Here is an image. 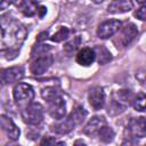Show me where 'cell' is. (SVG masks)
<instances>
[{"label":"cell","instance_id":"1","mask_svg":"<svg viewBox=\"0 0 146 146\" xmlns=\"http://www.w3.org/2000/svg\"><path fill=\"white\" fill-rule=\"evenodd\" d=\"M26 36L27 30L22 23L9 15L1 16V51L7 59L16 57Z\"/></svg>","mask_w":146,"mask_h":146},{"label":"cell","instance_id":"2","mask_svg":"<svg viewBox=\"0 0 146 146\" xmlns=\"http://www.w3.org/2000/svg\"><path fill=\"white\" fill-rule=\"evenodd\" d=\"M54 57L50 54V47L38 40L31 52L30 71L34 75L43 74L52 64Z\"/></svg>","mask_w":146,"mask_h":146},{"label":"cell","instance_id":"3","mask_svg":"<svg viewBox=\"0 0 146 146\" xmlns=\"http://www.w3.org/2000/svg\"><path fill=\"white\" fill-rule=\"evenodd\" d=\"M41 96L47 103V111L55 120H62L66 114V104L60 91L55 87H46L41 90Z\"/></svg>","mask_w":146,"mask_h":146},{"label":"cell","instance_id":"4","mask_svg":"<svg viewBox=\"0 0 146 146\" xmlns=\"http://www.w3.org/2000/svg\"><path fill=\"white\" fill-rule=\"evenodd\" d=\"M138 29L132 23H127L124 26L120 27V30L114 34L113 43L117 49H123L131 43V41L137 36Z\"/></svg>","mask_w":146,"mask_h":146},{"label":"cell","instance_id":"5","mask_svg":"<svg viewBox=\"0 0 146 146\" xmlns=\"http://www.w3.org/2000/svg\"><path fill=\"white\" fill-rule=\"evenodd\" d=\"M23 121L30 125H38L43 120V107L39 103H30L21 110Z\"/></svg>","mask_w":146,"mask_h":146},{"label":"cell","instance_id":"6","mask_svg":"<svg viewBox=\"0 0 146 146\" xmlns=\"http://www.w3.org/2000/svg\"><path fill=\"white\" fill-rule=\"evenodd\" d=\"M13 96L16 105L21 108L32 103L34 98V90L27 83H17L13 89Z\"/></svg>","mask_w":146,"mask_h":146},{"label":"cell","instance_id":"7","mask_svg":"<svg viewBox=\"0 0 146 146\" xmlns=\"http://www.w3.org/2000/svg\"><path fill=\"white\" fill-rule=\"evenodd\" d=\"M125 135L131 139H141L146 137V119L132 117L125 127Z\"/></svg>","mask_w":146,"mask_h":146},{"label":"cell","instance_id":"8","mask_svg":"<svg viewBox=\"0 0 146 146\" xmlns=\"http://www.w3.org/2000/svg\"><path fill=\"white\" fill-rule=\"evenodd\" d=\"M122 23L119 19H108L99 24L97 29V35L100 39H108L113 36L121 27Z\"/></svg>","mask_w":146,"mask_h":146},{"label":"cell","instance_id":"9","mask_svg":"<svg viewBox=\"0 0 146 146\" xmlns=\"http://www.w3.org/2000/svg\"><path fill=\"white\" fill-rule=\"evenodd\" d=\"M24 76V67L23 66H13L1 71V83L2 86L11 84L18 82Z\"/></svg>","mask_w":146,"mask_h":146},{"label":"cell","instance_id":"10","mask_svg":"<svg viewBox=\"0 0 146 146\" xmlns=\"http://www.w3.org/2000/svg\"><path fill=\"white\" fill-rule=\"evenodd\" d=\"M105 92H104V89L102 87H92L90 90H89V94H88V100H89V104L90 106L95 110V111H98V110H102L105 105Z\"/></svg>","mask_w":146,"mask_h":146},{"label":"cell","instance_id":"11","mask_svg":"<svg viewBox=\"0 0 146 146\" xmlns=\"http://www.w3.org/2000/svg\"><path fill=\"white\" fill-rule=\"evenodd\" d=\"M0 125H1L2 131L8 136L9 139H11V140H17L18 139L19 133H21L19 129L17 128V125L14 123V121L9 116L2 114L0 116Z\"/></svg>","mask_w":146,"mask_h":146},{"label":"cell","instance_id":"12","mask_svg":"<svg viewBox=\"0 0 146 146\" xmlns=\"http://www.w3.org/2000/svg\"><path fill=\"white\" fill-rule=\"evenodd\" d=\"M105 124H106V121L104 116H94L89 120V122L83 128V133L90 137L98 136V132Z\"/></svg>","mask_w":146,"mask_h":146},{"label":"cell","instance_id":"13","mask_svg":"<svg viewBox=\"0 0 146 146\" xmlns=\"http://www.w3.org/2000/svg\"><path fill=\"white\" fill-rule=\"evenodd\" d=\"M16 7L25 15V16H34L39 13V5L36 0H13Z\"/></svg>","mask_w":146,"mask_h":146},{"label":"cell","instance_id":"14","mask_svg":"<svg viewBox=\"0 0 146 146\" xmlns=\"http://www.w3.org/2000/svg\"><path fill=\"white\" fill-rule=\"evenodd\" d=\"M75 60L81 66H89V65H91L96 60V52H95L94 48L84 47V48L80 49L78 51V54H76Z\"/></svg>","mask_w":146,"mask_h":146},{"label":"cell","instance_id":"15","mask_svg":"<svg viewBox=\"0 0 146 146\" xmlns=\"http://www.w3.org/2000/svg\"><path fill=\"white\" fill-rule=\"evenodd\" d=\"M75 122L73 121V119L68 115L66 119H62V120H58L57 123L52 124L50 127V130L57 135H65V133H68L70 131H72L75 127Z\"/></svg>","mask_w":146,"mask_h":146},{"label":"cell","instance_id":"16","mask_svg":"<svg viewBox=\"0 0 146 146\" xmlns=\"http://www.w3.org/2000/svg\"><path fill=\"white\" fill-rule=\"evenodd\" d=\"M135 95L130 90H117L113 96V103L116 107H125L132 104Z\"/></svg>","mask_w":146,"mask_h":146},{"label":"cell","instance_id":"17","mask_svg":"<svg viewBox=\"0 0 146 146\" xmlns=\"http://www.w3.org/2000/svg\"><path fill=\"white\" fill-rule=\"evenodd\" d=\"M133 8L131 0H112L107 7V11L111 14H122L130 11Z\"/></svg>","mask_w":146,"mask_h":146},{"label":"cell","instance_id":"18","mask_svg":"<svg viewBox=\"0 0 146 146\" xmlns=\"http://www.w3.org/2000/svg\"><path fill=\"white\" fill-rule=\"evenodd\" d=\"M94 50L96 52V59L100 65H104V64L108 63L112 59L111 52L104 46H97V47L94 48Z\"/></svg>","mask_w":146,"mask_h":146},{"label":"cell","instance_id":"19","mask_svg":"<svg viewBox=\"0 0 146 146\" xmlns=\"http://www.w3.org/2000/svg\"><path fill=\"white\" fill-rule=\"evenodd\" d=\"M70 116L73 119V121H74L75 124L78 125V124H80V123L83 122V120H84L86 116H87V112H86V110H84L83 107L76 106V107L71 112Z\"/></svg>","mask_w":146,"mask_h":146},{"label":"cell","instance_id":"20","mask_svg":"<svg viewBox=\"0 0 146 146\" xmlns=\"http://www.w3.org/2000/svg\"><path fill=\"white\" fill-rule=\"evenodd\" d=\"M97 137H99V139H100L102 141H104V143H110V141H112L113 138H114V131H113L107 124H105V125L100 129V131L98 132V136H97Z\"/></svg>","mask_w":146,"mask_h":146},{"label":"cell","instance_id":"21","mask_svg":"<svg viewBox=\"0 0 146 146\" xmlns=\"http://www.w3.org/2000/svg\"><path fill=\"white\" fill-rule=\"evenodd\" d=\"M132 106L136 111H145L146 110V94L145 92H140L137 96H135L133 102H132Z\"/></svg>","mask_w":146,"mask_h":146},{"label":"cell","instance_id":"22","mask_svg":"<svg viewBox=\"0 0 146 146\" xmlns=\"http://www.w3.org/2000/svg\"><path fill=\"white\" fill-rule=\"evenodd\" d=\"M68 35H70V30L65 26H62L56 33L52 34V36L50 39L55 42H60V41H64L65 39H67Z\"/></svg>","mask_w":146,"mask_h":146},{"label":"cell","instance_id":"23","mask_svg":"<svg viewBox=\"0 0 146 146\" xmlns=\"http://www.w3.org/2000/svg\"><path fill=\"white\" fill-rule=\"evenodd\" d=\"M79 43H80V38H75V39L71 40L70 42H67V43L65 44L64 49H65L66 51H68V52H72V51H74V50L78 48Z\"/></svg>","mask_w":146,"mask_h":146},{"label":"cell","instance_id":"24","mask_svg":"<svg viewBox=\"0 0 146 146\" xmlns=\"http://www.w3.org/2000/svg\"><path fill=\"white\" fill-rule=\"evenodd\" d=\"M135 16L140 19V21H146V5L141 6L136 13H135Z\"/></svg>","mask_w":146,"mask_h":146},{"label":"cell","instance_id":"25","mask_svg":"<svg viewBox=\"0 0 146 146\" xmlns=\"http://www.w3.org/2000/svg\"><path fill=\"white\" fill-rule=\"evenodd\" d=\"M41 145H54V144H60V145H63L64 143H60V141H57L55 138H50V137H46V138H43L42 140H41V143H40Z\"/></svg>","mask_w":146,"mask_h":146},{"label":"cell","instance_id":"26","mask_svg":"<svg viewBox=\"0 0 146 146\" xmlns=\"http://www.w3.org/2000/svg\"><path fill=\"white\" fill-rule=\"evenodd\" d=\"M136 78L139 80L140 84H141L144 88H146V71L137 73V74H136Z\"/></svg>","mask_w":146,"mask_h":146},{"label":"cell","instance_id":"27","mask_svg":"<svg viewBox=\"0 0 146 146\" xmlns=\"http://www.w3.org/2000/svg\"><path fill=\"white\" fill-rule=\"evenodd\" d=\"M11 1L13 0H0V9L3 11V10H6L8 7H9V5L11 3Z\"/></svg>","mask_w":146,"mask_h":146},{"label":"cell","instance_id":"28","mask_svg":"<svg viewBox=\"0 0 146 146\" xmlns=\"http://www.w3.org/2000/svg\"><path fill=\"white\" fill-rule=\"evenodd\" d=\"M91 1H94V2H96V3H100V2H103L104 0H91Z\"/></svg>","mask_w":146,"mask_h":146},{"label":"cell","instance_id":"29","mask_svg":"<svg viewBox=\"0 0 146 146\" xmlns=\"http://www.w3.org/2000/svg\"><path fill=\"white\" fill-rule=\"evenodd\" d=\"M137 2H139V3H144V2H146V0H137Z\"/></svg>","mask_w":146,"mask_h":146}]
</instances>
